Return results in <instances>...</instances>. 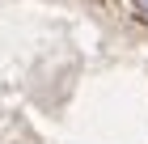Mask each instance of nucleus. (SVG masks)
<instances>
[{"instance_id":"obj_1","label":"nucleus","mask_w":148,"mask_h":144,"mask_svg":"<svg viewBox=\"0 0 148 144\" xmlns=\"http://www.w3.org/2000/svg\"><path fill=\"white\" fill-rule=\"evenodd\" d=\"M131 4H136V13H140V17H148V0H131Z\"/></svg>"}]
</instances>
